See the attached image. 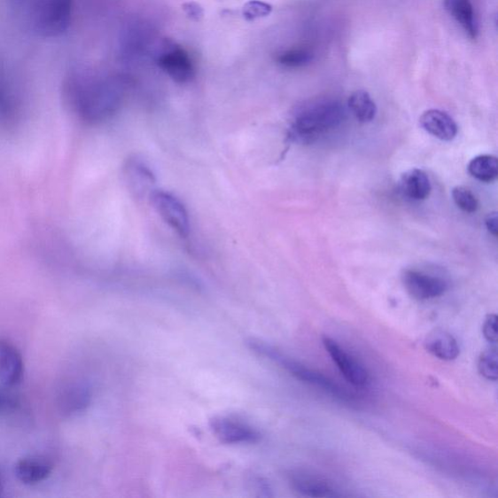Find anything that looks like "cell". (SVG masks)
Wrapping results in <instances>:
<instances>
[{
    "mask_svg": "<svg viewBox=\"0 0 498 498\" xmlns=\"http://www.w3.org/2000/svg\"><path fill=\"white\" fill-rule=\"evenodd\" d=\"M63 94L66 103L82 121L98 124L111 119L121 109L125 83L118 77L74 69L65 78Z\"/></svg>",
    "mask_w": 498,
    "mask_h": 498,
    "instance_id": "cell-1",
    "label": "cell"
},
{
    "mask_svg": "<svg viewBox=\"0 0 498 498\" xmlns=\"http://www.w3.org/2000/svg\"><path fill=\"white\" fill-rule=\"evenodd\" d=\"M344 106L331 98H317L299 105L292 116L290 138L298 144H313L345 121Z\"/></svg>",
    "mask_w": 498,
    "mask_h": 498,
    "instance_id": "cell-2",
    "label": "cell"
},
{
    "mask_svg": "<svg viewBox=\"0 0 498 498\" xmlns=\"http://www.w3.org/2000/svg\"><path fill=\"white\" fill-rule=\"evenodd\" d=\"M252 350L261 354L271 361L281 364L287 371H290L299 381L321 388L324 393L334 396L337 400L352 403L355 398L352 393L345 390L344 387L338 385L331 377L324 376L320 372H316L304 365L295 362L290 358L285 357L283 354L276 351L275 347L262 341L253 340L251 344Z\"/></svg>",
    "mask_w": 498,
    "mask_h": 498,
    "instance_id": "cell-3",
    "label": "cell"
},
{
    "mask_svg": "<svg viewBox=\"0 0 498 498\" xmlns=\"http://www.w3.org/2000/svg\"><path fill=\"white\" fill-rule=\"evenodd\" d=\"M74 7V0H37L32 16L35 31L47 38L63 35L72 24Z\"/></svg>",
    "mask_w": 498,
    "mask_h": 498,
    "instance_id": "cell-4",
    "label": "cell"
},
{
    "mask_svg": "<svg viewBox=\"0 0 498 498\" xmlns=\"http://www.w3.org/2000/svg\"><path fill=\"white\" fill-rule=\"evenodd\" d=\"M155 211L163 222L179 236L187 237L191 233V218L184 204L169 192L155 191L149 197Z\"/></svg>",
    "mask_w": 498,
    "mask_h": 498,
    "instance_id": "cell-5",
    "label": "cell"
},
{
    "mask_svg": "<svg viewBox=\"0 0 498 498\" xmlns=\"http://www.w3.org/2000/svg\"><path fill=\"white\" fill-rule=\"evenodd\" d=\"M402 283L406 292L420 301L440 297L449 288L446 278L417 268H407L402 274Z\"/></svg>",
    "mask_w": 498,
    "mask_h": 498,
    "instance_id": "cell-6",
    "label": "cell"
},
{
    "mask_svg": "<svg viewBox=\"0 0 498 498\" xmlns=\"http://www.w3.org/2000/svg\"><path fill=\"white\" fill-rule=\"evenodd\" d=\"M157 64L174 82L181 84L192 81L195 69L191 57L184 49L175 43H167L157 55Z\"/></svg>",
    "mask_w": 498,
    "mask_h": 498,
    "instance_id": "cell-7",
    "label": "cell"
},
{
    "mask_svg": "<svg viewBox=\"0 0 498 498\" xmlns=\"http://www.w3.org/2000/svg\"><path fill=\"white\" fill-rule=\"evenodd\" d=\"M323 344L331 360L337 365L346 380L356 387H364L370 382V374L362 364L338 345L334 338L324 336Z\"/></svg>",
    "mask_w": 498,
    "mask_h": 498,
    "instance_id": "cell-8",
    "label": "cell"
},
{
    "mask_svg": "<svg viewBox=\"0 0 498 498\" xmlns=\"http://www.w3.org/2000/svg\"><path fill=\"white\" fill-rule=\"evenodd\" d=\"M209 426L218 440L224 444H255L261 440V434L251 425L227 416H214Z\"/></svg>",
    "mask_w": 498,
    "mask_h": 498,
    "instance_id": "cell-9",
    "label": "cell"
},
{
    "mask_svg": "<svg viewBox=\"0 0 498 498\" xmlns=\"http://www.w3.org/2000/svg\"><path fill=\"white\" fill-rule=\"evenodd\" d=\"M128 191L136 198L151 197L155 191L156 178L151 167L138 158L128 160L124 167Z\"/></svg>",
    "mask_w": 498,
    "mask_h": 498,
    "instance_id": "cell-10",
    "label": "cell"
},
{
    "mask_svg": "<svg viewBox=\"0 0 498 498\" xmlns=\"http://www.w3.org/2000/svg\"><path fill=\"white\" fill-rule=\"evenodd\" d=\"M293 490L308 497H338L340 491L333 483L320 475L302 471H294L288 474Z\"/></svg>",
    "mask_w": 498,
    "mask_h": 498,
    "instance_id": "cell-11",
    "label": "cell"
},
{
    "mask_svg": "<svg viewBox=\"0 0 498 498\" xmlns=\"http://www.w3.org/2000/svg\"><path fill=\"white\" fill-rule=\"evenodd\" d=\"M25 372L23 356L5 338H0V384L13 387L21 383Z\"/></svg>",
    "mask_w": 498,
    "mask_h": 498,
    "instance_id": "cell-12",
    "label": "cell"
},
{
    "mask_svg": "<svg viewBox=\"0 0 498 498\" xmlns=\"http://www.w3.org/2000/svg\"><path fill=\"white\" fill-rule=\"evenodd\" d=\"M91 400L92 393L87 385L79 382L69 383L59 390L57 407L62 415L74 416L84 412Z\"/></svg>",
    "mask_w": 498,
    "mask_h": 498,
    "instance_id": "cell-13",
    "label": "cell"
},
{
    "mask_svg": "<svg viewBox=\"0 0 498 498\" xmlns=\"http://www.w3.org/2000/svg\"><path fill=\"white\" fill-rule=\"evenodd\" d=\"M53 463L42 455H29L21 458L14 465L18 481L25 485H36L47 479L53 472Z\"/></svg>",
    "mask_w": 498,
    "mask_h": 498,
    "instance_id": "cell-14",
    "label": "cell"
},
{
    "mask_svg": "<svg viewBox=\"0 0 498 498\" xmlns=\"http://www.w3.org/2000/svg\"><path fill=\"white\" fill-rule=\"evenodd\" d=\"M19 99L4 69L0 67V125L14 127L19 115Z\"/></svg>",
    "mask_w": 498,
    "mask_h": 498,
    "instance_id": "cell-15",
    "label": "cell"
},
{
    "mask_svg": "<svg viewBox=\"0 0 498 498\" xmlns=\"http://www.w3.org/2000/svg\"><path fill=\"white\" fill-rule=\"evenodd\" d=\"M420 124L424 131L443 142L453 141L458 131L454 119L440 109H430L424 113L420 118Z\"/></svg>",
    "mask_w": 498,
    "mask_h": 498,
    "instance_id": "cell-16",
    "label": "cell"
},
{
    "mask_svg": "<svg viewBox=\"0 0 498 498\" xmlns=\"http://www.w3.org/2000/svg\"><path fill=\"white\" fill-rule=\"evenodd\" d=\"M424 347L427 353L444 362L455 361L460 354V346L454 336L440 328L427 334Z\"/></svg>",
    "mask_w": 498,
    "mask_h": 498,
    "instance_id": "cell-17",
    "label": "cell"
},
{
    "mask_svg": "<svg viewBox=\"0 0 498 498\" xmlns=\"http://www.w3.org/2000/svg\"><path fill=\"white\" fill-rule=\"evenodd\" d=\"M446 12L460 25L466 35L476 39L479 34L471 0H443Z\"/></svg>",
    "mask_w": 498,
    "mask_h": 498,
    "instance_id": "cell-18",
    "label": "cell"
},
{
    "mask_svg": "<svg viewBox=\"0 0 498 498\" xmlns=\"http://www.w3.org/2000/svg\"><path fill=\"white\" fill-rule=\"evenodd\" d=\"M401 189L410 200L424 201L430 197L432 186L430 177L422 169L413 168L401 175Z\"/></svg>",
    "mask_w": 498,
    "mask_h": 498,
    "instance_id": "cell-19",
    "label": "cell"
},
{
    "mask_svg": "<svg viewBox=\"0 0 498 498\" xmlns=\"http://www.w3.org/2000/svg\"><path fill=\"white\" fill-rule=\"evenodd\" d=\"M348 108L361 123H370L377 114V105L370 93L358 89L348 98Z\"/></svg>",
    "mask_w": 498,
    "mask_h": 498,
    "instance_id": "cell-20",
    "label": "cell"
},
{
    "mask_svg": "<svg viewBox=\"0 0 498 498\" xmlns=\"http://www.w3.org/2000/svg\"><path fill=\"white\" fill-rule=\"evenodd\" d=\"M467 168L468 173L482 183H494L498 176V160L494 155L477 156Z\"/></svg>",
    "mask_w": 498,
    "mask_h": 498,
    "instance_id": "cell-21",
    "label": "cell"
},
{
    "mask_svg": "<svg viewBox=\"0 0 498 498\" xmlns=\"http://www.w3.org/2000/svg\"><path fill=\"white\" fill-rule=\"evenodd\" d=\"M478 370L486 380L496 381L498 377V355L496 347L487 348L478 361Z\"/></svg>",
    "mask_w": 498,
    "mask_h": 498,
    "instance_id": "cell-22",
    "label": "cell"
},
{
    "mask_svg": "<svg viewBox=\"0 0 498 498\" xmlns=\"http://www.w3.org/2000/svg\"><path fill=\"white\" fill-rule=\"evenodd\" d=\"M314 56L307 50L295 49L285 51L276 58V62L285 67H302L313 61Z\"/></svg>",
    "mask_w": 498,
    "mask_h": 498,
    "instance_id": "cell-23",
    "label": "cell"
},
{
    "mask_svg": "<svg viewBox=\"0 0 498 498\" xmlns=\"http://www.w3.org/2000/svg\"><path fill=\"white\" fill-rule=\"evenodd\" d=\"M452 196L455 205L467 214L476 213L479 207V202L470 188L456 186L453 189Z\"/></svg>",
    "mask_w": 498,
    "mask_h": 498,
    "instance_id": "cell-24",
    "label": "cell"
},
{
    "mask_svg": "<svg viewBox=\"0 0 498 498\" xmlns=\"http://www.w3.org/2000/svg\"><path fill=\"white\" fill-rule=\"evenodd\" d=\"M273 12L271 4L261 2V0H251L243 8V15L246 21H255L257 19L265 18Z\"/></svg>",
    "mask_w": 498,
    "mask_h": 498,
    "instance_id": "cell-25",
    "label": "cell"
},
{
    "mask_svg": "<svg viewBox=\"0 0 498 498\" xmlns=\"http://www.w3.org/2000/svg\"><path fill=\"white\" fill-rule=\"evenodd\" d=\"M483 335L487 342L497 343V316L489 315L486 317L483 324Z\"/></svg>",
    "mask_w": 498,
    "mask_h": 498,
    "instance_id": "cell-26",
    "label": "cell"
},
{
    "mask_svg": "<svg viewBox=\"0 0 498 498\" xmlns=\"http://www.w3.org/2000/svg\"><path fill=\"white\" fill-rule=\"evenodd\" d=\"M183 7L186 15L193 19V21L198 22L201 21V19L204 18V9L198 4L191 2L184 4Z\"/></svg>",
    "mask_w": 498,
    "mask_h": 498,
    "instance_id": "cell-27",
    "label": "cell"
},
{
    "mask_svg": "<svg viewBox=\"0 0 498 498\" xmlns=\"http://www.w3.org/2000/svg\"><path fill=\"white\" fill-rule=\"evenodd\" d=\"M498 218L497 214H490L486 218V227L489 232L494 235V237L497 236L498 227H497Z\"/></svg>",
    "mask_w": 498,
    "mask_h": 498,
    "instance_id": "cell-28",
    "label": "cell"
},
{
    "mask_svg": "<svg viewBox=\"0 0 498 498\" xmlns=\"http://www.w3.org/2000/svg\"><path fill=\"white\" fill-rule=\"evenodd\" d=\"M0 486H2V482H0Z\"/></svg>",
    "mask_w": 498,
    "mask_h": 498,
    "instance_id": "cell-29",
    "label": "cell"
}]
</instances>
